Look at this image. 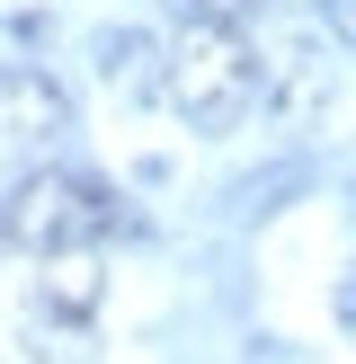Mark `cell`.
I'll return each mask as SVG.
<instances>
[{
  "label": "cell",
  "instance_id": "5",
  "mask_svg": "<svg viewBox=\"0 0 356 364\" xmlns=\"http://www.w3.org/2000/svg\"><path fill=\"white\" fill-rule=\"evenodd\" d=\"M178 18H187V27H241V18H258L267 0H169Z\"/></svg>",
  "mask_w": 356,
  "mask_h": 364
},
{
  "label": "cell",
  "instance_id": "6",
  "mask_svg": "<svg viewBox=\"0 0 356 364\" xmlns=\"http://www.w3.org/2000/svg\"><path fill=\"white\" fill-rule=\"evenodd\" d=\"M320 18H330L338 45H356V0H320Z\"/></svg>",
  "mask_w": 356,
  "mask_h": 364
},
{
  "label": "cell",
  "instance_id": "1",
  "mask_svg": "<svg viewBox=\"0 0 356 364\" xmlns=\"http://www.w3.org/2000/svg\"><path fill=\"white\" fill-rule=\"evenodd\" d=\"M258 89H267V63H258V45H249L241 27H187V45L160 71V98H169L196 134H231V124L258 107Z\"/></svg>",
  "mask_w": 356,
  "mask_h": 364
},
{
  "label": "cell",
  "instance_id": "2",
  "mask_svg": "<svg viewBox=\"0 0 356 364\" xmlns=\"http://www.w3.org/2000/svg\"><path fill=\"white\" fill-rule=\"evenodd\" d=\"M116 223H125L116 196H107L89 169H36V178H18L9 205H0V240L27 249V258H71V249H98Z\"/></svg>",
  "mask_w": 356,
  "mask_h": 364
},
{
  "label": "cell",
  "instance_id": "3",
  "mask_svg": "<svg viewBox=\"0 0 356 364\" xmlns=\"http://www.w3.org/2000/svg\"><path fill=\"white\" fill-rule=\"evenodd\" d=\"M53 134H71V98L53 71H0V160L45 151Z\"/></svg>",
  "mask_w": 356,
  "mask_h": 364
},
{
  "label": "cell",
  "instance_id": "7",
  "mask_svg": "<svg viewBox=\"0 0 356 364\" xmlns=\"http://www.w3.org/2000/svg\"><path fill=\"white\" fill-rule=\"evenodd\" d=\"M338 329H347V347H356V267L338 276Z\"/></svg>",
  "mask_w": 356,
  "mask_h": 364
},
{
  "label": "cell",
  "instance_id": "4",
  "mask_svg": "<svg viewBox=\"0 0 356 364\" xmlns=\"http://www.w3.org/2000/svg\"><path fill=\"white\" fill-rule=\"evenodd\" d=\"M160 53H152V36H134V27H116V36H98V80L116 89V98H152L160 89Z\"/></svg>",
  "mask_w": 356,
  "mask_h": 364
}]
</instances>
